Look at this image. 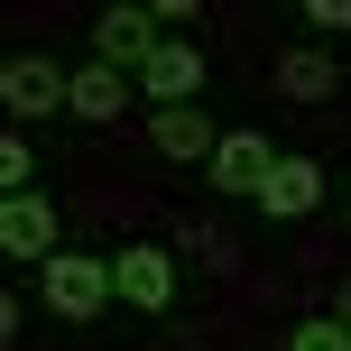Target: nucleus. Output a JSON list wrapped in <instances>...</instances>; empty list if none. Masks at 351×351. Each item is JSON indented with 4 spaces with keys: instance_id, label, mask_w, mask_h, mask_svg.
Here are the masks:
<instances>
[{
    "instance_id": "6e6552de",
    "label": "nucleus",
    "mask_w": 351,
    "mask_h": 351,
    "mask_svg": "<svg viewBox=\"0 0 351 351\" xmlns=\"http://www.w3.org/2000/svg\"><path fill=\"white\" fill-rule=\"evenodd\" d=\"M0 250L10 259H56V204L47 194H0Z\"/></svg>"
},
{
    "instance_id": "f03ea898",
    "label": "nucleus",
    "mask_w": 351,
    "mask_h": 351,
    "mask_svg": "<svg viewBox=\"0 0 351 351\" xmlns=\"http://www.w3.org/2000/svg\"><path fill=\"white\" fill-rule=\"evenodd\" d=\"M278 158H287V148L268 139V130H222L204 185H213V194H250V204H259V185H268V167H278Z\"/></svg>"
},
{
    "instance_id": "4468645a",
    "label": "nucleus",
    "mask_w": 351,
    "mask_h": 351,
    "mask_svg": "<svg viewBox=\"0 0 351 351\" xmlns=\"http://www.w3.org/2000/svg\"><path fill=\"white\" fill-rule=\"evenodd\" d=\"M305 19H315L324 37H351V0H305Z\"/></svg>"
},
{
    "instance_id": "7ed1b4c3",
    "label": "nucleus",
    "mask_w": 351,
    "mask_h": 351,
    "mask_svg": "<svg viewBox=\"0 0 351 351\" xmlns=\"http://www.w3.org/2000/svg\"><path fill=\"white\" fill-rule=\"evenodd\" d=\"M65 93H74V74L47 65V56H10V65H0V102H10V121H47V111H65Z\"/></svg>"
},
{
    "instance_id": "20e7f679",
    "label": "nucleus",
    "mask_w": 351,
    "mask_h": 351,
    "mask_svg": "<svg viewBox=\"0 0 351 351\" xmlns=\"http://www.w3.org/2000/svg\"><path fill=\"white\" fill-rule=\"evenodd\" d=\"M158 10H148V0H130V10H102L93 19V56H102V65H121V74H139L148 56H158Z\"/></svg>"
},
{
    "instance_id": "9d476101",
    "label": "nucleus",
    "mask_w": 351,
    "mask_h": 351,
    "mask_svg": "<svg viewBox=\"0 0 351 351\" xmlns=\"http://www.w3.org/2000/svg\"><path fill=\"white\" fill-rule=\"evenodd\" d=\"M130 93H139V84H130L121 65H102V56H93V65H74L65 111H74V121H121V102H130Z\"/></svg>"
},
{
    "instance_id": "f8f14e48",
    "label": "nucleus",
    "mask_w": 351,
    "mask_h": 351,
    "mask_svg": "<svg viewBox=\"0 0 351 351\" xmlns=\"http://www.w3.org/2000/svg\"><path fill=\"white\" fill-rule=\"evenodd\" d=\"M287 351H351V324H342V315H315V324L287 333Z\"/></svg>"
},
{
    "instance_id": "39448f33",
    "label": "nucleus",
    "mask_w": 351,
    "mask_h": 351,
    "mask_svg": "<svg viewBox=\"0 0 351 351\" xmlns=\"http://www.w3.org/2000/svg\"><path fill=\"white\" fill-rule=\"evenodd\" d=\"M139 93L158 111H185L194 93H204V47H194V37H158V56L139 65Z\"/></svg>"
},
{
    "instance_id": "423d86ee",
    "label": "nucleus",
    "mask_w": 351,
    "mask_h": 351,
    "mask_svg": "<svg viewBox=\"0 0 351 351\" xmlns=\"http://www.w3.org/2000/svg\"><path fill=\"white\" fill-rule=\"evenodd\" d=\"M111 268H121V305H130V315H167V305H176V259L158 241H130Z\"/></svg>"
},
{
    "instance_id": "9b49d317",
    "label": "nucleus",
    "mask_w": 351,
    "mask_h": 351,
    "mask_svg": "<svg viewBox=\"0 0 351 351\" xmlns=\"http://www.w3.org/2000/svg\"><path fill=\"white\" fill-rule=\"evenodd\" d=\"M333 84H342L333 56H315V47H287V56H278V93H287V102H324Z\"/></svg>"
},
{
    "instance_id": "0eeeda50",
    "label": "nucleus",
    "mask_w": 351,
    "mask_h": 351,
    "mask_svg": "<svg viewBox=\"0 0 351 351\" xmlns=\"http://www.w3.org/2000/svg\"><path fill=\"white\" fill-rule=\"evenodd\" d=\"M324 204V158H278L259 185V213L268 222H305V213Z\"/></svg>"
},
{
    "instance_id": "2eb2a0df",
    "label": "nucleus",
    "mask_w": 351,
    "mask_h": 351,
    "mask_svg": "<svg viewBox=\"0 0 351 351\" xmlns=\"http://www.w3.org/2000/svg\"><path fill=\"white\" fill-rule=\"evenodd\" d=\"M333 315H342V324H351V287H342V296H333Z\"/></svg>"
},
{
    "instance_id": "1a4fd4ad",
    "label": "nucleus",
    "mask_w": 351,
    "mask_h": 351,
    "mask_svg": "<svg viewBox=\"0 0 351 351\" xmlns=\"http://www.w3.org/2000/svg\"><path fill=\"white\" fill-rule=\"evenodd\" d=\"M148 148H158V158H176V167H213V148H222V130L204 121V111H158V121H148Z\"/></svg>"
},
{
    "instance_id": "ddd939ff",
    "label": "nucleus",
    "mask_w": 351,
    "mask_h": 351,
    "mask_svg": "<svg viewBox=\"0 0 351 351\" xmlns=\"http://www.w3.org/2000/svg\"><path fill=\"white\" fill-rule=\"evenodd\" d=\"M28 167H37L28 130H10V139H0V185H10V194H37V185H28Z\"/></svg>"
},
{
    "instance_id": "f257e3e1",
    "label": "nucleus",
    "mask_w": 351,
    "mask_h": 351,
    "mask_svg": "<svg viewBox=\"0 0 351 351\" xmlns=\"http://www.w3.org/2000/svg\"><path fill=\"white\" fill-rule=\"evenodd\" d=\"M37 305L65 315V324H84V315H102V305H121V268L93 259V250H56L47 278H37Z\"/></svg>"
}]
</instances>
